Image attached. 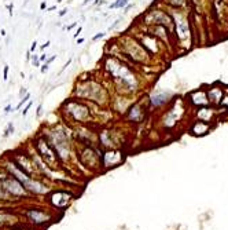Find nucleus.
Wrapping results in <instances>:
<instances>
[{"mask_svg":"<svg viewBox=\"0 0 228 230\" xmlns=\"http://www.w3.org/2000/svg\"><path fill=\"white\" fill-rule=\"evenodd\" d=\"M73 96L91 102L99 108H110L113 91L96 77H80L74 86Z\"/></svg>","mask_w":228,"mask_h":230,"instance_id":"1","label":"nucleus"},{"mask_svg":"<svg viewBox=\"0 0 228 230\" xmlns=\"http://www.w3.org/2000/svg\"><path fill=\"white\" fill-rule=\"evenodd\" d=\"M92 108L94 103L91 102L71 96L61 105L59 113L62 116L63 123L68 126H84L94 121L95 110H92Z\"/></svg>","mask_w":228,"mask_h":230,"instance_id":"2","label":"nucleus"},{"mask_svg":"<svg viewBox=\"0 0 228 230\" xmlns=\"http://www.w3.org/2000/svg\"><path fill=\"white\" fill-rule=\"evenodd\" d=\"M40 134L48 140V144L52 146L55 150L58 158L61 160L62 164L69 161L73 154V149H71V142H73V135L69 131V127L66 124H55V126H47L44 127Z\"/></svg>","mask_w":228,"mask_h":230,"instance_id":"3","label":"nucleus"},{"mask_svg":"<svg viewBox=\"0 0 228 230\" xmlns=\"http://www.w3.org/2000/svg\"><path fill=\"white\" fill-rule=\"evenodd\" d=\"M32 147H33V150L36 152V154L39 156L40 160H41V161L47 165L48 170H51V171H59L61 168H62L63 164L61 163L59 158H58L55 150L52 149V146L48 144V140L45 139V138L43 137L40 132L36 135L35 138H33Z\"/></svg>","mask_w":228,"mask_h":230,"instance_id":"4","label":"nucleus"},{"mask_svg":"<svg viewBox=\"0 0 228 230\" xmlns=\"http://www.w3.org/2000/svg\"><path fill=\"white\" fill-rule=\"evenodd\" d=\"M101 150L102 147L98 146H81L77 147V160L81 165L88 168L92 172H98L102 170L101 165Z\"/></svg>","mask_w":228,"mask_h":230,"instance_id":"5","label":"nucleus"},{"mask_svg":"<svg viewBox=\"0 0 228 230\" xmlns=\"http://www.w3.org/2000/svg\"><path fill=\"white\" fill-rule=\"evenodd\" d=\"M22 216L26 219V223L32 225L35 227H44L48 226L55 221L56 215L51 209L39 208V207H32V208H26L22 212Z\"/></svg>","mask_w":228,"mask_h":230,"instance_id":"6","label":"nucleus"},{"mask_svg":"<svg viewBox=\"0 0 228 230\" xmlns=\"http://www.w3.org/2000/svg\"><path fill=\"white\" fill-rule=\"evenodd\" d=\"M74 196L76 194L71 193L70 190H66V189H54V190H50V193L45 197H47L48 204L54 209L63 211L71 204V201L74 200Z\"/></svg>","mask_w":228,"mask_h":230,"instance_id":"7","label":"nucleus"},{"mask_svg":"<svg viewBox=\"0 0 228 230\" xmlns=\"http://www.w3.org/2000/svg\"><path fill=\"white\" fill-rule=\"evenodd\" d=\"M124 163V153L122 150L117 147L111 149H102L101 150V165L102 170H109V168L118 167Z\"/></svg>","mask_w":228,"mask_h":230,"instance_id":"8","label":"nucleus"},{"mask_svg":"<svg viewBox=\"0 0 228 230\" xmlns=\"http://www.w3.org/2000/svg\"><path fill=\"white\" fill-rule=\"evenodd\" d=\"M125 117L127 121L131 123H140L144 117V110H143L142 105L139 102H134V103L129 105V108L125 110V113L122 114Z\"/></svg>","mask_w":228,"mask_h":230,"instance_id":"9","label":"nucleus"},{"mask_svg":"<svg viewBox=\"0 0 228 230\" xmlns=\"http://www.w3.org/2000/svg\"><path fill=\"white\" fill-rule=\"evenodd\" d=\"M169 95L165 93H155L150 96V103L151 106H161L162 103H165L168 101Z\"/></svg>","mask_w":228,"mask_h":230,"instance_id":"10","label":"nucleus"},{"mask_svg":"<svg viewBox=\"0 0 228 230\" xmlns=\"http://www.w3.org/2000/svg\"><path fill=\"white\" fill-rule=\"evenodd\" d=\"M191 101L195 105H206L207 102H209L206 98V94H205L203 91H197V93H194L193 95H191Z\"/></svg>","mask_w":228,"mask_h":230,"instance_id":"11","label":"nucleus"},{"mask_svg":"<svg viewBox=\"0 0 228 230\" xmlns=\"http://www.w3.org/2000/svg\"><path fill=\"white\" fill-rule=\"evenodd\" d=\"M176 32L179 33V37L180 39H184V37L188 35V25H187L186 21H176Z\"/></svg>","mask_w":228,"mask_h":230,"instance_id":"12","label":"nucleus"},{"mask_svg":"<svg viewBox=\"0 0 228 230\" xmlns=\"http://www.w3.org/2000/svg\"><path fill=\"white\" fill-rule=\"evenodd\" d=\"M207 124H205L203 121H199V123H197L195 126L193 127V132L195 135H202V134H205V132L207 131Z\"/></svg>","mask_w":228,"mask_h":230,"instance_id":"13","label":"nucleus"},{"mask_svg":"<svg viewBox=\"0 0 228 230\" xmlns=\"http://www.w3.org/2000/svg\"><path fill=\"white\" fill-rule=\"evenodd\" d=\"M29 99H30V94H29V93H26V94H25V95L21 98L19 103H18L17 106H15V110H21L22 106H24L25 103H28V102H29Z\"/></svg>","mask_w":228,"mask_h":230,"instance_id":"14","label":"nucleus"},{"mask_svg":"<svg viewBox=\"0 0 228 230\" xmlns=\"http://www.w3.org/2000/svg\"><path fill=\"white\" fill-rule=\"evenodd\" d=\"M221 95H223L221 90H217V88H214V90H212V93L209 94V98L213 99V101H216V102H219V99H221Z\"/></svg>","mask_w":228,"mask_h":230,"instance_id":"15","label":"nucleus"},{"mask_svg":"<svg viewBox=\"0 0 228 230\" xmlns=\"http://www.w3.org/2000/svg\"><path fill=\"white\" fill-rule=\"evenodd\" d=\"M11 201H14V200L10 197V196L3 190V189L0 188V203H11Z\"/></svg>","mask_w":228,"mask_h":230,"instance_id":"16","label":"nucleus"},{"mask_svg":"<svg viewBox=\"0 0 228 230\" xmlns=\"http://www.w3.org/2000/svg\"><path fill=\"white\" fill-rule=\"evenodd\" d=\"M30 62H32V65L35 66V68H40V65H41V62H40L39 59V55L36 54V52H33V54H30Z\"/></svg>","mask_w":228,"mask_h":230,"instance_id":"17","label":"nucleus"},{"mask_svg":"<svg viewBox=\"0 0 228 230\" xmlns=\"http://www.w3.org/2000/svg\"><path fill=\"white\" fill-rule=\"evenodd\" d=\"M11 134H14V124H12L11 121L7 124L6 130H4V134H3V138H8Z\"/></svg>","mask_w":228,"mask_h":230,"instance_id":"18","label":"nucleus"},{"mask_svg":"<svg viewBox=\"0 0 228 230\" xmlns=\"http://www.w3.org/2000/svg\"><path fill=\"white\" fill-rule=\"evenodd\" d=\"M32 105H33V102H32V101H29V102H28L26 105H25V108H24V109H22V110H21L22 116H26V114H28V112H29V109L32 108Z\"/></svg>","mask_w":228,"mask_h":230,"instance_id":"19","label":"nucleus"},{"mask_svg":"<svg viewBox=\"0 0 228 230\" xmlns=\"http://www.w3.org/2000/svg\"><path fill=\"white\" fill-rule=\"evenodd\" d=\"M48 69H50V65L45 62H43V65H40V72L43 73V75H45V73L48 72Z\"/></svg>","mask_w":228,"mask_h":230,"instance_id":"20","label":"nucleus"},{"mask_svg":"<svg viewBox=\"0 0 228 230\" xmlns=\"http://www.w3.org/2000/svg\"><path fill=\"white\" fill-rule=\"evenodd\" d=\"M8 70H10L8 65H4V68H3V80H8Z\"/></svg>","mask_w":228,"mask_h":230,"instance_id":"21","label":"nucleus"},{"mask_svg":"<svg viewBox=\"0 0 228 230\" xmlns=\"http://www.w3.org/2000/svg\"><path fill=\"white\" fill-rule=\"evenodd\" d=\"M102 37H104V33L103 32H99V33H96L95 36H92V42H98L99 39H102Z\"/></svg>","mask_w":228,"mask_h":230,"instance_id":"22","label":"nucleus"},{"mask_svg":"<svg viewBox=\"0 0 228 230\" xmlns=\"http://www.w3.org/2000/svg\"><path fill=\"white\" fill-rule=\"evenodd\" d=\"M76 26H77V21L71 22L70 25H66V26H63V29H65V30H71L73 28H76Z\"/></svg>","mask_w":228,"mask_h":230,"instance_id":"23","label":"nucleus"},{"mask_svg":"<svg viewBox=\"0 0 228 230\" xmlns=\"http://www.w3.org/2000/svg\"><path fill=\"white\" fill-rule=\"evenodd\" d=\"M83 32V26H78L77 28V30H76V32H74V35H73V37L74 39H78V36H80V33Z\"/></svg>","mask_w":228,"mask_h":230,"instance_id":"24","label":"nucleus"},{"mask_svg":"<svg viewBox=\"0 0 228 230\" xmlns=\"http://www.w3.org/2000/svg\"><path fill=\"white\" fill-rule=\"evenodd\" d=\"M36 50H37V42H36V40H35V42H32V46H30L29 51H30V52H32V54H33V52H35Z\"/></svg>","mask_w":228,"mask_h":230,"instance_id":"25","label":"nucleus"},{"mask_svg":"<svg viewBox=\"0 0 228 230\" xmlns=\"http://www.w3.org/2000/svg\"><path fill=\"white\" fill-rule=\"evenodd\" d=\"M103 4H107L106 0H94V6H103Z\"/></svg>","mask_w":228,"mask_h":230,"instance_id":"26","label":"nucleus"},{"mask_svg":"<svg viewBox=\"0 0 228 230\" xmlns=\"http://www.w3.org/2000/svg\"><path fill=\"white\" fill-rule=\"evenodd\" d=\"M41 113H43V103H40L39 106H37V110H36V116L40 117L41 116Z\"/></svg>","mask_w":228,"mask_h":230,"instance_id":"27","label":"nucleus"},{"mask_svg":"<svg viewBox=\"0 0 228 230\" xmlns=\"http://www.w3.org/2000/svg\"><path fill=\"white\" fill-rule=\"evenodd\" d=\"M6 7H7V10H8V15H10V17H12V10H14V4H12V3H8Z\"/></svg>","mask_w":228,"mask_h":230,"instance_id":"28","label":"nucleus"},{"mask_svg":"<svg viewBox=\"0 0 228 230\" xmlns=\"http://www.w3.org/2000/svg\"><path fill=\"white\" fill-rule=\"evenodd\" d=\"M50 46H51V42H50V40H47V42H45L44 44H41V46H40V50H41V51H44L45 48H48V47H50Z\"/></svg>","mask_w":228,"mask_h":230,"instance_id":"29","label":"nucleus"},{"mask_svg":"<svg viewBox=\"0 0 228 230\" xmlns=\"http://www.w3.org/2000/svg\"><path fill=\"white\" fill-rule=\"evenodd\" d=\"M10 112H12V105L11 103H8L6 108H4V114H8Z\"/></svg>","mask_w":228,"mask_h":230,"instance_id":"30","label":"nucleus"},{"mask_svg":"<svg viewBox=\"0 0 228 230\" xmlns=\"http://www.w3.org/2000/svg\"><path fill=\"white\" fill-rule=\"evenodd\" d=\"M68 12H69V10H68V8H62L59 12H58V15H59L61 18H62V17H65V15L68 14Z\"/></svg>","mask_w":228,"mask_h":230,"instance_id":"31","label":"nucleus"},{"mask_svg":"<svg viewBox=\"0 0 228 230\" xmlns=\"http://www.w3.org/2000/svg\"><path fill=\"white\" fill-rule=\"evenodd\" d=\"M47 58H48V55L45 54V52H43V54L39 57V59H40V62L43 63V62H45V61H47Z\"/></svg>","mask_w":228,"mask_h":230,"instance_id":"32","label":"nucleus"},{"mask_svg":"<svg viewBox=\"0 0 228 230\" xmlns=\"http://www.w3.org/2000/svg\"><path fill=\"white\" fill-rule=\"evenodd\" d=\"M56 59V55H52V57H48L47 58V61H45V63H48V65H50L51 62H54V61Z\"/></svg>","mask_w":228,"mask_h":230,"instance_id":"33","label":"nucleus"},{"mask_svg":"<svg viewBox=\"0 0 228 230\" xmlns=\"http://www.w3.org/2000/svg\"><path fill=\"white\" fill-rule=\"evenodd\" d=\"M47 8V2H41V3H40V10H41V11H44V10Z\"/></svg>","mask_w":228,"mask_h":230,"instance_id":"34","label":"nucleus"},{"mask_svg":"<svg viewBox=\"0 0 228 230\" xmlns=\"http://www.w3.org/2000/svg\"><path fill=\"white\" fill-rule=\"evenodd\" d=\"M132 7H134V4H131V3H128L127 6L124 7V12H128V11H129L131 8H132Z\"/></svg>","mask_w":228,"mask_h":230,"instance_id":"35","label":"nucleus"},{"mask_svg":"<svg viewBox=\"0 0 228 230\" xmlns=\"http://www.w3.org/2000/svg\"><path fill=\"white\" fill-rule=\"evenodd\" d=\"M70 63H71V58H70V59H68V62H66V63H65V65H63V68H62V70H61V72H63V70H65V69H66V68H68V66H69V65H70Z\"/></svg>","mask_w":228,"mask_h":230,"instance_id":"36","label":"nucleus"},{"mask_svg":"<svg viewBox=\"0 0 228 230\" xmlns=\"http://www.w3.org/2000/svg\"><path fill=\"white\" fill-rule=\"evenodd\" d=\"M26 93H28V91H26V88H21V91H19V96H21V98H22V96H24Z\"/></svg>","mask_w":228,"mask_h":230,"instance_id":"37","label":"nucleus"},{"mask_svg":"<svg viewBox=\"0 0 228 230\" xmlns=\"http://www.w3.org/2000/svg\"><path fill=\"white\" fill-rule=\"evenodd\" d=\"M84 42H85V39H84V37H80V39H77V43H76V44H83Z\"/></svg>","mask_w":228,"mask_h":230,"instance_id":"38","label":"nucleus"},{"mask_svg":"<svg viewBox=\"0 0 228 230\" xmlns=\"http://www.w3.org/2000/svg\"><path fill=\"white\" fill-rule=\"evenodd\" d=\"M47 11H54V10H56V6H51V7H47Z\"/></svg>","mask_w":228,"mask_h":230,"instance_id":"39","label":"nucleus"},{"mask_svg":"<svg viewBox=\"0 0 228 230\" xmlns=\"http://www.w3.org/2000/svg\"><path fill=\"white\" fill-rule=\"evenodd\" d=\"M6 35H7V33H6V30H4V29H0V36H6Z\"/></svg>","mask_w":228,"mask_h":230,"instance_id":"40","label":"nucleus"},{"mask_svg":"<svg viewBox=\"0 0 228 230\" xmlns=\"http://www.w3.org/2000/svg\"><path fill=\"white\" fill-rule=\"evenodd\" d=\"M91 2H94V0H84V2H83V6H87V4L91 3Z\"/></svg>","mask_w":228,"mask_h":230,"instance_id":"41","label":"nucleus"},{"mask_svg":"<svg viewBox=\"0 0 228 230\" xmlns=\"http://www.w3.org/2000/svg\"><path fill=\"white\" fill-rule=\"evenodd\" d=\"M62 2H63V0H58V3H62Z\"/></svg>","mask_w":228,"mask_h":230,"instance_id":"42","label":"nucleus"}]
</instances>
